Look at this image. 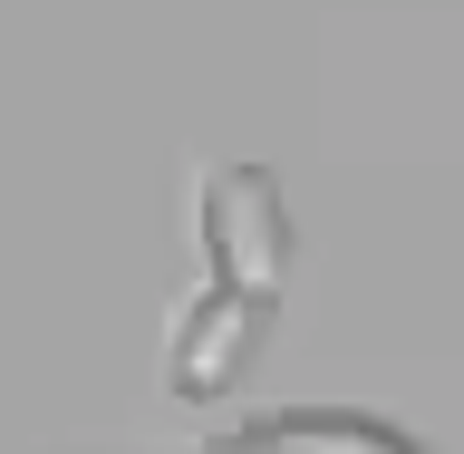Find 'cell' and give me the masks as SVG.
Returning <instances> with one entry per match:
<instances>
[{
    "label": "cell",
    "instance_id": "6da1fadb",
    "mask_svg": "<svg viewBox=\"0 0 464 454\" xmlns=\"http://www.w3.org/2000/svg\"><path fill=\"white\" fill-rule=\"evenodd\" d=\"M184 203H194L203 281L184 290V310L165 329V387L174 397H223L242 377V358L261 348V319L290 281V203L261 165H194Z\"/></svg>",
    "mask_w": 464,
    "mask_h": 454
},
{
    "label": "cell",
    "instance_id": "7a4b0ae2",
    "mask_svg": "<svg viewBox=\"0 0 464 454\" xmlns=\"http://www.w3.org/2000/svg\"><path fill=\"white\" fill-rule=\"evenodd\" d=\"M203 454H435V445L406 435L397 416H368V406H261Z\"/></svg>",
    "mask_w": 464,
    "mask_h": 454
}]
</instances>
